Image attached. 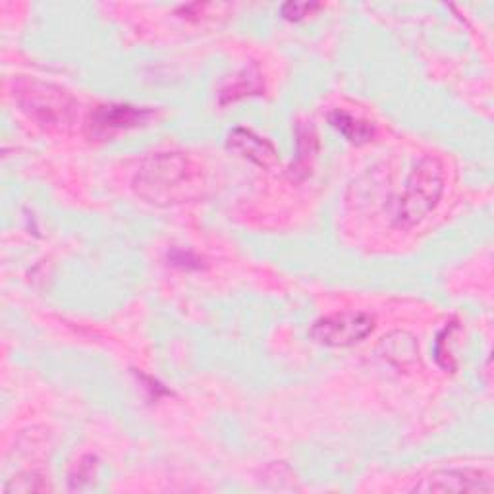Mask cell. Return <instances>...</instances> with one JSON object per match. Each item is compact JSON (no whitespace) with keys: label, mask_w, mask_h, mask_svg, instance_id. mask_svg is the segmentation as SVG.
<instances>
[{"label":"cell","mask_w":494,"mask_h":494,"mask_svg":"<svg viewBox=\"0 0 494 494\" xmlns=\"http://www.w3.org/2000/svg\"><path fill=\"white\" fill-rule=\"evenodd\" d=\"M134 192L151 205H178L201 192V170L184 153H155L145 158L134 176Z\"/></svg>","instance_id":"cell-1"},{"label":"cell","mask_w":494,"mask_h":494,"mask_svg":"<svg viewBox=\"0 0 494 494\" xmlns=\"http://www.w3.org/2000/svg\"><path fill=\"white\" fill-rule=\"evenodd\" d=\"M12 97L27 119L43 129L64 132L76 120V99L54 83L22 76L14 81Z\"/></svg>","instance_id":"cell-2"},{"label":"cell","mask_w":494,"mask_h":494,"mask_svg":"<svg viewBox=\"0 0 494 494\" xmlns=\"http://www.w3.org/2000/svg\"><path fill=\"white\" fill-rule=\"evenodd\" d=\"M444 166L439 158L431 155L421 157L405 180L394 214V226L410 230L423 223L439 205L444 194Z\"/></svg>","instance_id":"cell-3"},{"label":"cell","mask_w":494,"mask_h":494,"mask_svg":"<svg viewBox=\"0 0 494 494\" xmlns=\"http://www.w3.org/2000/svg\"><path fill=\"white\" fill-rule=\"evenodd\" d=\"M375 330V317L366 311H344L317 318L309 337L327 347H350L366 340Z\"/></svg>","instance_id":"cell-4"},{"label":"cell","mask_w":494,"mask_h":494,"mask_svg":"<svg viewBox=\"0 0 494 494\" xmlns=\"http://www.w3.org/2000/svg\"><path fill=\"white\" fill-rule=\"evenodd\" d=\"M494 490L492 477L485 470L452 468L439 470L413 487V492H485Z\"/></svg>","instance_id":"cell-5"},{"label":"cell","mask_w":494,"mask_h":494,"mask_svg":"<svg viewBox=\"0 0 494 494\" xmlns=\"http://www.w3.org/2000/svg\"><path fill=\"white\" fill-rule=\"evenodd\" d=\"M155 116L151 109L134 105H100L90 116V129L95 138H112L119 132H126L138 126L147 124Z\"/></svg>","instance_id":"cell-6"},{"label":"cell","mask_w":494,"mask_h":494,"mask_svg":"<svg viewBox=\"0 0 494 494\" xmlns=\"http://www.w3.org/2000/svg\"><path fill=\"white\" fill-rule=\"evenodd\" d=\"M226 147L261 168H272L279 163V151H276L274 145L269 139L257 136L250 128L232 129L226 139Z\"/></svg>","instance_id":"cell-7"},{"label":"cell","mask_w":494,"mask_h":494,"mask_svg":"<svg viewBox=\"0 0 494 494\" xmlns=\"http://www.w3.org/2000/svg\"><path fill=\"white\" fill-rule=\"evenodd\" d=\"M383 357L390 363H394L396 367H408L417 361L419 350L417 342L408 332H392L381 342Z\"/></svg>","instance_id":"cell-8"},{"label":"cell","mask_w":494,"mask_h":494,"mask_svg":"<svg viewBox=\"0 0 494 494\" xmlns=\"http://www.w3.org/2000/svg\"><path fill=\"white\" fill-rule=\"evenodd\" d=\"M328 124L337 129V132H340L347 141L356 145L369 143L375 136V128L369 122L356 119V116L344 110H332L328 114Z\"/></svg>","instance_id":"cell-9"},{"label":"cell","mask_w":494,"mask_h":494,"mask_svg":"<svg viewBox=\"0 0 494 494\" xmlns=\"http://www.w3.org/2000/svg\"><path fill=\"white\" fill-rule=\"evenodd\" d=\"M263 90H265L263 81H261V76L257 74V71L243 70L234 81H232L228 87H224V90L221 91L219 103L223 107H226L230 103H236V100H240L243 97L261 95V91H263Z\"/></svg>","instance_id":"cell-10"},{"label":"cell","mask_w":494,"mask_h":494,"mask_svg":"<svg viewBox=\"0 0 494 494\" xmlns=\"http://www.w3.org/2000/svg\"><path fill=\"white\" fill-rule=\"evenodd\" d=\"M318 149L317 136L311 128H303L301 124L298 126V161L296 166H292V174L299 170V166L305 168V176H308V168L309 163L313 161V155Z\"/></svg>","instance_id":"cell-11"},{"label":"cell","mask_w":494,"mask_h":494,"mask_svg":"<svg viewBox=\"0 0 494 494\" xmlns=\"http://www.w3.org/2000/svg\"><path fill=\"white\" fill-rule=\"evenodd\" d=\"M51 487L47 485V479L39 473H22L18 477L10 479V483L5 487V492H45Z\"/></svg>","instance_id":"cell-12"},{"label":"cell","mask_w":494,"mask_h":494,"mask_svg":"<svg viewBox=\"0 0 494 494\" xmlns=\"http://www.w3.org/2000/svg\"><path fill=\"white\" fill-rule=\"evenodd\" d=\"M97 471V460L93 456H83L78 466L70 473V489H83L85 485H91L95 481Z\"/></svg>","instance_id":"cell-13"},{"label":"cell","mask_w":494,"mask_h":494,"mask_svg":"<svg viewBox=\"0 0 494 494\" xmlns=\"http://www.w3.org/2000/svg\"><path fill=\"white\" fill-rule=\"evenodd\" d=\"M454 327H458V325L456 323H450L448 327H444L439 332V337H437V346H434V357H437L439 366L442 369H446V371H456V363L452 359V354H450L448 347H446V338H448L450 330H452Z\"/></svg>","instance_id":"cell-14"},{"label":"cell","mask_w":494,"mask_h":494,"mask_svg":"<svg viewBox=\"0 0 494 494\" xmlns=\"http://www.w3.org/2000/svg\"><path fill=\"white\" fill-rule=\"evenodd\" d=\"M318 8H321V5L317 3H286L282 5L280 14L282 18L290 22H298V20H303L305 16H311V14Z\"/></svg>","instance_id":"cell-15"},{"label":"cell","mask_w":494,"mask_h":494,"mask_svg":"<svg viewBox=\"0 0 494 494\" xmlns=\"http://www.w3.org/2000/svg\"><path fill=\"white\" fill-rule=\"evenodd\" d=\"M168 261L174 267H180V269H201L199 257H195L192 252L176 250L168 255Z\"/></svg>","instance_id":"cell-16"}]
</instances>
